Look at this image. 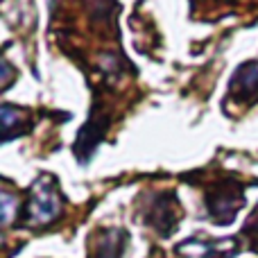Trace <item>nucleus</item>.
<instances>
[{
  "mask_svg": "<svg viewBox=\"0 0 258 258\" xmlns=\"http://www.w3.org/2000/svg\"><path fill=\"white\" fill-rule=\"evenodd\" d=\"M179 251L190 258H231L236 251V242L233 240H222V242H200V240H188L183 245H179Z\"/></svg>",
  "mask_w": 258,
  "mask_h": 258,
  "instance_id": "obj_2",
  "label": "nucleus"
},
{
  "mask_svg": "<svg viewBox=\"0 0 258 258\" xmlns=\"http://www.w3.org/2000/svg\"><path fill=\"white\" fill-rule=\"evenodd\" d=\"M100 258H120V251H118L116 242H109L107 249H102V256Z\"/></svg>",
  "mask_w": 258,
  "mask_h": 258,
  "instance_id": "obj_3",
  "label": "nucleus"
},
{
  "mask_svg": "<svg viewBox=\"0 0 258 258\" xmlns=\"http://www.w3.org/2000/svg\"><path fill=\"white\" fill-rule=\"evenodd\" d=\"M59 209H61V197L54 192L52 183L48 179H41L39 186H34V195L30 200L32 222H36V224L50 222L59 213Z\"/></svg>",
  "mask_w": 258,
  "mask_h": 258,
  "instance_id": "obj_1",
  "label": "nucleus"
}]
</instances>
